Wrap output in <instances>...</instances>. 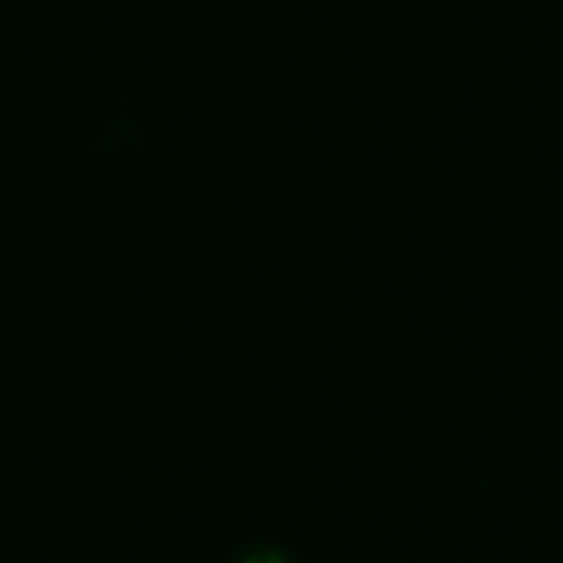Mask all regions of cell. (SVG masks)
<instances>
[{
	"instance_id": "1",
	"label": "cell",
	"mask_w": 563,
	"mask_h": 563,
	"mask_svg": "<svg viewBox=\"0 0 563 563\" xmlns=\"http://www.w3.org/2000/svg\"><path fill=\"white\" fill-rule=\"evenodd\" d=\"M233 563H299V559L286 554V550H277V545H246Z\"/></svg>"
}]
</instances>
